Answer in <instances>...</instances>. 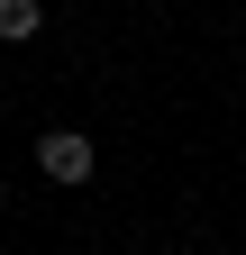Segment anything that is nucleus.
Returning a JSON list of instances; mask_svg holds the SVG:
<instances>
[{
  "label": "nucleus",
  "instance_id": "nucleus-1",
  "mask_svg": "<svg viewBox=\"0 0 246 255\" xmlns=\"http://www.w3.org/2000/svg\"><path fill=\"white\" fill-rule=\"evenodd\" d=\"M91 164H101V155H91L82 128H46V137H37V173L46 182H91Z\"/></svg>",
  "mask_w": 246,
  "mask_h": 255
},
{
  "label": "nucleus",
  "instance_id": "nucleus-2",
  "mask_svg": "<svg viewBox=\"0 0 246 255\" xmlns=\"http://www.w3.org/2000/svg\"><path fill=\"white\" fill-rule=\"evenodd\" d=\"M37 27H46V9H37V0H0V37H9V46H27Z\"/></svg>",
  "mask_w": 246,
  "mask_h": 255
},
{
  "label": "nucleus",
  "instance_id": "nucleus-3",
  "mask_svg": "<svg viewBox=\"0 0 246 255\" xmlns=\"http://www.w3.org/2000/svg\"><path fill=\"white\" fill-rule=\"evenodd\" d=\"M0 210H9V182H0Z\"/></svg>",
  "mask_w": 246,
  "mask_h": 255
}]
</instances>
